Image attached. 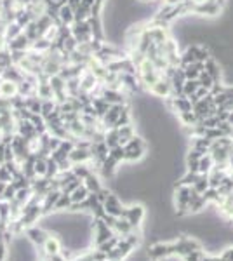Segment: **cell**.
I'll use <instances>...</instances> for the list:
<instances>
[{
  "instance_id": "cell-33",
  "label": "cell",
  "mask_w": 233,
  "mask_h": 261,
  "mask_svg": "<svg viewBox=\"0 0 233 261\" xmlns=\"http://www.w3.org/2000/svg\"><path fill=\"white\" fill-rule=\"evenodd\" d=\"M16 187L12 183H7V187H6V190H4V195H2V200H6V202H12L14 200V197H16Z\"/></svg>"
},
{
  "instance_id": "cell-22",
  "label": "cell",
  "mask_w": 233,
  "mask_h": 261,
  "mask_svg": "<svg viewBox=\"0 0 233 261\" xmlns=\"http://www.w3.org/2000/svg\"><path fill=\"white\" fill-rule=\"evenodd\" d=\"M82 183L86 185L87 190L91 192V193H96V192H99L101 188H103V183H101L99 176H97L96 172H91V174H89L87 178L82 181Z\"/></svg>"
},
{
  "instance_id": "cell-34",
  "label": "cell",
  "mask_w": 233,
  "mask_h": 261,
  "mask_svg": "<svg viewBox=\"0 0 233 261\" xmlns=\"http://www.w3.org/2000/svg\"><path fill=\"white\" fill-rule=\"evenodd\" d=\"M204 254H205V251H204V249L193 251V252H190L188 256H185L183 261H202V258H204Z\"/></svg>"
},
{
  "instance_id": "cell-30",
  "label": "cell",
  "mask_w": 233,
  "mask_h": 261,
  "mask_svg": "<svg viewBox=\"0 0 233 261\" xmlns=\"http://www.w3.org/2000/svg\"><path fill=\"white\" fill-rule=\"evenodd\" d=\"M198 87H200L198 81H185V84H183V94L186 96V98H192V96L197 94Z\"/></svg>"
},
{
  "instance_id": "cell-14",
  "label": "cell",
  "mask_w": 233,
  "mask_h": 261,
  "mask_svg": "<svg viewBox=\"0 0 233 261\" xmlns=\"http://www.w3.org/2000/svg\"><path fill=\"white\" fill-rule=\"evenodd\" d=\"M59 195H61V190H50L42 197V213H44V216H47V214L54 211V205H56Z\"/></svg>"
},
{
  "instance_id": "cell-20",
  "label": "cell",
  "mask_w": 233,
  "mask_h": 261,
  "mask_svg": "<svg viewBox=\"0 0 233 261\" xmlns=\"http://www.w3.org/2000/svg\"><path fill=\"white\" fill-rule=\"evenodd\" d=\"M204 70L214 79V82H221V68H219V65L216 63L214 58H209L204 63Z\"/></svg>"
},
{
  "instance_id": "cell-13",
  "label": "cell",
  "mask_w": 233,
  "mask_h": 261,
  "mask_svg": "<svg viewBox=\"0 0 233 261\" xmlns=\"http://www.w3.org/2000/svg\"><path fill=\"white\" fill-rule=\"evenodd\" d=\"M63 247H61V241L54 235H49L45 244L42 246V252H44L45 258H50V256H56V254H61Z\"/></svg>"
},
{
  "instance_id": "cell-12",
  "label": "cell",
  "mask_w": 233,
  "mask_h": 261,
  "mask_svg": "<svg viewBox=\"0 0 233 261\" xmlns=\"http://www.w3.org/2000/svg\"><path fill=\"white\" fill-rule=\"evenodd\" d=\"M16 96H19L18 89V82H11V81H4L0 79V99H14Z\"/></svg>"
},
{
  "instance_id": "cell-1",
  "label": "cell",
  "mask_w": 233,
  "mask_h": 261,
  "mask_svg": "<svg viewBox=\"0 0 233 261\" xmlns=\"http://www.w3.org/2000/svg\"><path fill=\"white\" fill-rule=\"evenodd\" d=\"M204 249L202 242H198L195 237H188V235H181L176 241L171 242V258L172 256H177V258L183 259L185 256H188L190 252L193 251H200Z\"/></svg>"
},
{
  "instance_id": "cell-6",
  "label": "cell",
  "mask_w": 233,
  "mask_h": 261,
  "mask_svg": "<svg viewBox=\"0 0 233 261\" xmlns=\"http://www.w3.org/2000/svg\"><path fill=\"white\" fill-rule=\"evenodd\" d=\"M124 218L127 221L131 223L134 230H139L146 218V209L143 204H131L129 207H125V213H124Z\"/></svg>"
},
{
  "instance_id": "cell-3",
  "label": "cell",
  "mask_w": 233,
  "mask_h": 261,
  "mask_svg": "<svg viewBox=\"0 0 233 261\" xmlns=\"http://www.w3.org/2000/svg\"><path fill=\"white\" fill-rule=\"evenodd\" d=\"M146 150H148L146 141L143 140L141 136H138V134H136L133 140L124 145L125 162H138V161H141V159L146 155Z\"/></svg>"
},
{
  "instance_id": "cell-2",
  "label": "cell",
  "mask_w": 233,
  "mask_h": 261,
  "mask_svg": "<svg viewBox=\"0 0 233 261\" xmlns=\"http://www.w3.org/2000/svg\"><path fill=\"white\" fill-rule=\"evenodd\" d=\"M195 192L192 187L188 185H176L174 188V205H176V211L177 216H186L188 214V207H190V202H192Z\"/></svg>"
},
{
  "instance_id": "cell-31",
  "label": "cell",
  "mask_w": 233,
  "mask_h": 261,
  "mask_svg": "<svg viewBox=\"0 0 233 261\" xmlns=\"http://www.w3.org/2000/svg\"><path fill=\"white\" fill-rule=\"evenodd\" d=\"M197 81H198V84H200V87H205V89H213V86H214V79L213 77H211V75L209 73H207V71L204 70V71H202V73L200 75H198V79H197Z\"/></svg>"
},
{
  "instance_id": "cell-18",
  "label": "cell",
  "mask_w": 233,
  "mask_h": 261,
  "mask_svg": "<svg viewBox=\"0 0 233 261\" xmlns=\"http://www.w3.org/2000/svg\"><path fill=\"white\" fill-rule=\"evenodd\" d=\"M186 81H197L198 75L204 71V63H192V65L183 66Z\"/></svg>"
},
{
  "instance_id": "cell-39",
  "label": "cell",
  "mask_w": 233,
  "mask_h": 261,
  "mask_svg": "<svg viewBox=\"0 0 233 261\" xmlns=\"http://www.w3.org/2000/svg\"><path fill=\"white\" fill-rule=\"evenodd\" d=\"M185 0H164V4H169V6H177V4H183Z\"/></svg>"
},
{
  "instance_id": "cell-25",
  "label": "cell",
  "mask_w": 233,
  "mask_h": 261,
  "mask_svg": "<svg viewBox=\"0 0 233 261\" xmlns=\"http://www.w3.org/2000/svg\"><path fill=\"white\" fill-rule=\"evenodd\" d=\"M177 119H179L181 124H183L185 127H188V129H193L195 125H198V119H197V115L193 113V110L179 113V115H177Z\"/></svg>"
},
{
  "instance_id": "cell-40",
  "label": "cell",
  "mask_w": 233,
  "mask_h": 261,
  "mask_svg": "<svg viewBox=\"0 0 233 261\" xmlns=\"http://www.w3.org/2000/svg\"><path fill=\"white\" fill-rule=\"evenodd\" d=\"M7 183H4V181H0V200H2V195H4V190H6Z\"/></svg>"
},
{
  "instance_id": "cell-27",
  "label": "cell",
  "mask_w": 233,
  "mask_h": 261,
  "mask_svg": "<svg viewBox=\"0 0 233 261\" xmlns=\"http://www.w3.org/2000/svg\"><path fill=\"white\" fill-rule=\"evenodd\" d=\"M71 207V197L70 193H65L61 192V195H59V199L56 202V205H54V211H70Z\"/></svg>"
},
{
  "instance_id": "cell-43",
  "label": "cell",
  "mask_w": 233,
  "mask_h": 261,
  "mask_svg": "<svg viewBox=\"0 0 233 261\" xmlns=\"http://www.w3.org/2000/svg\"><path fill=\"white\" fill-rule=\"evenodd\" d=\"M139 2H148V0H139Z\"/></svg>"
},
{
  "instance_id": "cell-9",
  "label": "cell",
  "mask_w": 233,
  "mask_h": 261,
  "mask_svg": "<svg viewBox=\"0 0 233 261\" xmlns=\"http://www.w3.org/2000/svg\"><path fill=\"white\" fill-rule=\"evenodd\" d=\"M103 207H105V213H107L108 216H113V218H124L125 205L122 204V200L118 199V195H115V193H110L108 199L103 202Z\"/></svg>"
},
{
  "instance_id": "cell-32",
  "label": "cell",
  "mask_w": 233,
  "mask_h": 261,
  "mask_svg": "<svg viewBox=\"0 0 233 261\" xmlns=\"http://www.w3.org/2000/svg\"><path fill=\"white\" fill-rule=\"evenodd\" d=\"M198 172H193V171H186V174L183 176V178H181L179 181H177L176 185H188V187H193L195 185V181L198 179Z\"/></svg>"
},
{
  "instance_id": "cell-29",
  "label": "cell",
  "mask_w": 233,
  "mask_h": 261,
  "mask_svg": "<svg viewBox=\"0 0 233 261\" xmlns=\"http://www.w3.org/2000/svg\"><path fill=\"white\" fill-rule=\"evenodd\" d=\"M193 190L198 193V195H202L207 188H211V185H209V179H207V174H200L198 176V179L195 181V185H193Z\"/></svg>"
},
{
  "instance_id": "cell-38",
  "label": "cell",
  "mask_w": 233,
  "mask_h": 261,
  "mask_svg": "<svg viewBox=\"0 0 233 261\" xmlns=\"http://www.w3.org/2000/svg\"><path fill=\"white\" fill-rule=\"evenodd\" d=\"M80 2H82V0H68V6L73 7V9H77V7L80 6Z\"/></svg>"
},
{
  "instance_id": "cell-8",
  "label": "cell",
  "mask_w": 233,
  "mask_h": 261,
  "mask_svg": "<svg viewBox=\"0 0 233 261\" xmlns=\"http://www.w3.org/2000/svg\"><path fill=\"white\" fill-rule=\"evenodd\" d=\"M150 261H164L171 258V242H155L148 247L146 252Z\"/></svg>"
},
{
  "instance_id": "cell-37",
  "label": "cell",
  "mask_w": 233,
  "mask_h": 261,
  "mask_svg": "<svg viewBox=\"0 0 233 261\" xmlns=\"http://www.w3.org/2000/svg\"><path fill=\"white\" fill-rule=\"evenodd\" d=\"M202 261H219V256H213V254H207V252H205Z\"/></svg>"
},
{
  "instance_id": "cell-10",
  "label": "cell",
  "mask_w": 233,
  "mask_h": 261,
  "mask_svg": "<svg viewBox=\"0 0 233 261\" xmlns=\"http://www.w3.org/2000/svg\"><path fill=\"white\" fill-rule=\"evenodd\" d=\"M24 235H27V239L35 247H42L45 244V241H47V237L50 233H49V231H45L42 226L33 225V226H28V228L24 230Z\"/></svg>"
},
{
  "instance_id": "cell-17",
  "label": "cell",
  "mask_w": 233,
  "mask_h": 261,
  "mask_svg": "<svg viewBox=\"0 0 233 261\" xmlns=\"http://www.w3.org/2000/svg\"><path fill=\"white\" fill-rule=\"evenodd\" d=\"M118 133V140H120V145L124 146L125 143H129L136 136V129H134L133 124H127V125H120V127H115Z\"/></svg>"
},
{
  "instance_id": "cell-4",
  "label": "cell",
  "mask_w": 233,
  "mask_h": 261,
  "mask_svg": "<svg viewBox=\"0 0 233 261\" xmlns=\"http://www.w3.org/2000/svg\"><path fill=\"white\" fill-rule=\"evenodd\" d=\"M113 235H115V231L112 230V226L103 218H92V246L99 247L101 244L112 239Z\"/></svg>"
},
{
  "instance_id": "cell-11",
  "label": "cell",
  "mask_w": 233,
  "mask_h": 261,
  "mask_svg": "<svg viewBox=\"0 0 233 261\" xmlns=\"http://www.w3.org/2000/svg\"><path fill=\"white\" fill-rule=\"evenodd\" d=\"M169 105H171V108L177 113V115H179V113L192 112L193 110L192 99L186 98L185 94H181V96H171V98H169Z\"/></svg>"
},
{
  "instance_id": "cell-19",
  "label": "cell",
  "mask_w": 233,
  "mask_h": 261,
  "mask_svg": "<svg viewBox=\"0 0 233 261\" xmlns=\"http://www.w3.org/2000/svg\"><path fill=\"white\" fill-rule=\"evenodd\" d=\"M202 155H205V153H200V151L190 148L188 155H186V171L198 172V162H200V157H202Z\"/></svg>"
},
{
  "instance_id": "cell-23",
  "label": "cell",
  "mask_w": 233,
  "mask_h": 261,
  "mask_svg": "<svg viewBox=\"0 0 233 261\" xmlns=\"http://www.w3.org/2000/svg\"><path fill=\"white\" fill-rule=\"evenodd\" d=\"M214 167V161L211 157V153H205L200 157V162H198V174H209Z\"/></svg>"
},
{
  "instance_id": "cell-24",
  "label": "cell",
  "mask_w": 233,
  "mask_h": 261,
  "mask_svg": "<svg viewBox=\"0 0 233 261\" xmlns=\"http://www.w3.org/2000/svg\"><path fill=\"white\" fill-rule=\"evenodd\" d=\"M89 193H91V192H89L86 185L82 183V185H80V187H77L73 192L70 193V197H71V204H79V202H84V200H86L87 197H89Z\"/></svg>"
},
{
  "instance_id": "cell-7",
  "label": "cell",
  "mask_w": 233,
  "mask_h": 261,
  "mask_svg": "<svg viewBox=\"0 0 233 261\" xmlns=\"http://www.w3.org/2000/svg\"><path fill=\"white\" fill-rule=\"evenodd\" d=\"M133 251H136V246L131 244L127 239H120L117 246L113 247V251L108 252V259L110 261H125L127 256H129Z\"/></svg>"
},
{
  "instance_id": "cell-41",
  "label": "cell",
  "mask_w": 233,
  "mask_h": 261,
  "mask_svg": "<svg viewBox=\"0 0 233 261\" xmlns=\"http://www.w3.org/2000/svg\"><path fill=\"white\" fill-rule=\"evenodd\" d=\"M228 124H230V125H233V112H230V113H228Z\"/></svg>"
},
{
  "instance_id": "cell-21",
  "label": "cell",
  "mask_w": 233,
  "mask_h": 261,
  "mask_svg": "<svg viewBox=\"0 0 233 261\" xmlns=\"http://www.w3.org/2000/svg\"><path fill=\"white\" fill-rule=\"evenodd\" d=\"M205 207H207V200L204 199V195H198V193H195L192 202H190L188 214H197V213L204 211Z\"/></svg>"
},
{
  "instance_id": "cell-16",
  "label": "cell",
  "mask_w": 233,
  "mask_h": 261,
  "mask_svg": "<svg viewBox=\"0 0 233 261\" xmlns=\"http://www.w3.org/2000/svg\"><path fill=\"white\" fill-rule=\"evenodd\" d=\"M211 145H213V140L205 136H192V141H190V148L200 151V153H209Z\"/></svg>"
},
{
  "instance_id": "cell-42",
  "label": "cell",
  "mask_w": 233,
  "mask_h": 261,
  "mask_svg": "<svg viewBox=\"0 0 233 261\" xmlns=\"http://www.w3.org/2000/svg\"><path fill=\"white\" fill-rule=\"evenodd\" d=\"M2 140H4V136H2V133H0V145H2Z\"/></svg>"
},
{
  "instance_id": "cell-28",
  "label": "cell",
  "mask_w": 233,
  "mask_h": 261,
  "mask_svg": "<svg viewBox=\"0 0 233 261\" xmlns=\"http://www.w3.org/2000/svg\"><path fill=\"white\" fill-rule=\"evenodd\" d=\"M105 143H107V146H108L110 150L115 148V146L120 145V140H118L117 129H108V130H105Z\"/></svg>"
},
{
  "instance_id": "cell-35",
  "label": "cell",
  "mask_w": 233,
  "mask_h": 261,
  "mask_svg": "<svg viewBox=\"0 0 233 261\" xmlns=\"http://www.w3.org/2000/svg\"><path fill=\"white\" fill-rule=\"evenodd\" d=\"M0 181H4V183H11L12 181V174H11V171L7 169L6 166H0Z\"/></svg>"
},
{
  "instance_id": "cell-15",
  "label": "cell",
  "mask_w": 233,
  "mask_h": 261,
  "mask_svg": "<svg viewBox=\"0 0 233 261\" xmlns=\"http://www.w3.org/2000/svg\"><path fill=\"white\" fill-rule=\"evenodd\" d=\"M58 23L59 24H65V27H71L75 23V9L70 7L68 4L61 6L58 9Z\"/></svg>"
},
{
  "instance_id": "cell-26",
  "label": "cell",
  "mask_w": 233,
  "mask_h": 261,
  "mask_svg": "<svg viewBox=\"0 0 233 261\" xmlns=\"http://www.w3.org/2000/svg\"><path fill=\"white\" fill-rule=\"evenodd\" d=\"M71 171H73V174L77 176L79 179H86L91 172H94L91 169V162L89 164H75V166H71Z\"/></svg>"
},
{
  "instance_id": "cell-36",
  "label": "cell",
  "mask_w": 233,
  "mask_h": 261,
  "mask_svg": "<svg viewBox=\"0 0 233 261\" xmlns=\"http://www.w3.org/2000/svg\"><path fill=\"white\" fill-rule=\"evenodd\" d=\"M223 261H233V246L231 247H226L223 252H221V256H219Z\"/></svg>"
},
{
  "instance_id": "cell-5",
  "label": "cell",
  "mask_w": 233,
  "mask_h": 261,
  "mask_svg": "<svg viewBox=\"0 0 233 261\" xmlns=\"http://www.w3.org/2000/svg\"><path fill=\"white\" fill-rule=\"evenodd\" d=\"M216 110H218V107L214 105V99L211 94L205 96V98H200L193 103V113L197 115L198 122L207 119V117H211V115H214Z\"/></svg>"
}]
</instances>
